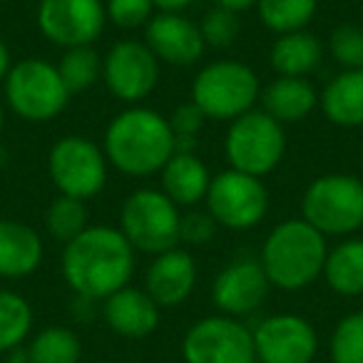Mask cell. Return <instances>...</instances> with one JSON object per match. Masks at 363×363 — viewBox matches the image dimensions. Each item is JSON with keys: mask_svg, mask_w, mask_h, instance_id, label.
<instances>
[{"mask_svg": "<svg viewBox=\"0 0 363 363\" xmlns=\"http://www.w3.org/2000/svg\"><path fill=\"white\" fill-rule=\"evenodd\" d=\"M62 279L75 296L105 301L130 286L135 274V249L117 227L95 224L65 244L60 259Z\"/></svg>", "mask_w": 363, "mask_h": 363, "instance_id": "cell-1", "label": "cell"}, {"mask_svg": "<svg viewBox=\"0 0 363 363\" xmlns=\"http://www.w3.org/2000/svg\"><path fill=\"white\" fill-rule=\"evenodd\" d=\"M102 152L117 172L142 179L160 174L174 155L169 120L145 105H130L110 120L102 137Z\"/></svg>", "mask_w": 363, "mask_h": 363, "instance_id": "cell-2", "label": "cell"}, {"mask_svg": "<svg viewBox=\"0 0 363 363\" xmlns=\"http://www.w3.org/2000/svg\"><path fill=\"white\" fill-rule=\"evenodd\" d=\"M326 254V237L298 217L279 222L267 234L259 262L272 286L281 291H301L321 279Z\"/></svg>", "mask_w": 363, "mask_h": 363, "instance_id": "cell-3", "label": "cell"}, {"mask_svg": "<svg viewBox=\"0 0 363 363\" xmlns=\"http://www.w3.org/2000/svg\"><path fill=\"white\" fill-rule=\"evenodd\" d=\"M262 97L259 75L239 60H214L192 80V102L207 120L234 122L254 110Z\"/></svg>", "mask_w": 363, "mask_h": 363, "instance_id": "cell-4", "label": "cell"}, {"mask_svg": "<svg viewBox=\"0 0 363 363\" xmlns=\"http://www.w3.org/2000/svg\"><path fill=\"white\" fill-rule=\"evenodd\" d=\"M301 219L323 237H353L363 229V182L341 172L316 177L301 197Z\"/></svg>", "mask_w": 363, "mask_h": 363, "instance_id": "cell-5", "label": "cell"}, {"mask_svg": "<svg viewBox=\"0 0 363 363\" xmlns=\"http://www.w3.org/2000/svg\"><path fill=\"white\" fill-rule=\"evenodd\" d=\"M3 92L13 115L26 122L55 120L72 97L57 67L43 57H23L21 62H13Z\"/></svg>", "mask_w": 363, "mask_h": 363, "instance_id": "cell-6", "label": "cell"}, {"mask_svg": "<svg viewBox=\"0 0 363 363\" xmlns=\"http://www.w3.org/2000/svg\"><path fill=\"white\" fill-rule=\"evenodd\" d=\"M179 207L162 189L142 187L122 202L117 229L135 252L157 257L167 249L179 247Z\"/></svg>", "mask_w": 363, "mask_h": 363, "instance_id": "cell-7", "label": "cell"}, {"mask_svg": "<svg viewBox=\"0 0 363 363\" xmlns=\"http://www.w3.org/2000/svg\"><path fill=\"white\" fill-rule=\"evenodd\" d=\"M224 155L232 169L252 177H267L286 155V132L264 110H252L229 122Z\"/></svg>", "mask_w": 363, "mask_h": 363, "instance_id": "cell-8", "label": "cell"}, {"mask_svg": "<svg viewBox=\"0 0 363 363\" xmlns=\"http://www.w3.org/2000/svg\"><path fill=\"white\" fill-rule=\"evenodd\" d=\"M107 167L110 162L102 147L82 135L60 137L48 152V174L55 189L82 202L97 197L105 189Z\"/></svg>", "mask_w": 363, "mask_h": 363, "instance_id": "cell-9", "label": "cell"}, {"mask_svg": "<svg viewBox=\"0 0 363 363\" xmlns=\"http://www.w3.org/2000/svg\"><path fill=\"white\" fill-rule=\"evenodd\" d=\"M204 209L224 229L247 232L262 224L269 212V189L259 177L244 174L239 169H224L212 174Z\"/></svg>", "mask_w": 363, "mask_h": 363, "instance_id": "cell-10", "label": "cell"}, {"mask_svg": "<svg viewBox=\"0 0 363 363\" xmlns=\"http://www.w3.org/2000/svg\"><path fill=\"white\" fill-rule=\"evenodd\" d=\"M182 358L184 363H257L254 333L242 318L204 316L182 338Z\"/></svg>", "mask_w": 363, "mask_h": 363, "instance_id": "cell-11", "label": "cell"}, {"mask_svg": "<svg viewBox=\"0 0 363 363\" xmlns=\"http://www.w3.org/2000/svg\"><path fill=\"white\" fill-rule=\"evenodd\" d=\"M35 23L48 43L70 50L95 45L107 26V13L102 0H40Z\"/></svg>", "mask_w": 363, "mask_h": 363, "instance_id": "cell-12", "label": "cell"}, {"mask_svg": "<svg viewBox=\"0 0 363 363\" xmlns=\"http://www.w3.org/2000/svg\"><path fill=\"white\" fill-rule=\"evenodd\" d=\"M162 62L152 55L145 40H120L102 57V82L115 100L140 105L155 92Z\"/></svg>", "mask_w": 363, "mask_h": 363, "instance_id": "cell-13", "label": "cell"}, {"mask_svg": "<svg viewBox=\"0 0 363 363\" xmlns=\"http://www.w3.org/2000/svg\"><path fill=\"white\" fill-rule=\"evenodd\" d=\"M257 363H313L318 333L298 313H274L252 328Z\"/></svg>", "mask_w": 363, "mask_h": 363, "instance_id": "cell-14", "label": "cell"}, {"mask_svg": "<svg viewBox=\"0 0 363 363\" xmlns=\"http://www.w3.org/2000/svg\"><path fill=\"white\" fill-rule=\"evenodd\" d=\"M272 284L262 269V262L239 257L229 262L212 281V301L219 313L232 318L252 316L267 301Z\"/></svg>", "mask_w": 363, "mask_h": 363, "instance_id": "cell-15", "label": "cell"}, {"mask_svg": "<svg viewBox=\"0 0 363 363\" xmlns=\"http://www.w3.org/2000/svg\"><path fill=\"white\" fill-rule=\"evenodd\" d=\"M145 45L162 65L172 67L194 65L207 50L199 26L182 13H155L145 28Z\"/></svg>", "mask_w": 363, "mask_h": 363, "instance_id": "cell-16", "label": "cell"}, {"mask_svg": "<svg viewBox=\"0 0 363 363\" xmlns=\"http://www.w3.org/2000/svg\"><path fill=\"white\" fill-rule=\"evenodd\" d=\"M197 286V262L187 249L174 247L157 254L145 274V291L160 308H174Z\"/></svg>", "mask_w": 363, "mask_h": 363, "instance_id": "cell-17", "label": "cell"}, {"mask_svg": "<svg viewBox=\"0 0 363 363\" xmlns=\"http://www.w3.org/2000/svg\"><path fill=\"white\" fill-rule=\"evenodd\" d=\"M162 308L152 301L145 289L125 286L102 301V318L107 328L122 338H147L160 326Z\"/></svg>", "mask_w": 363, "mask_h": 363, "instance_id": "cell-18", "label": "cell"}, {"mask_svg": "<svg viewBox=\"0 0 363 363\" xmlns=\"http://www.w3.org/2000/svg\"><path fill=\"white\" fill-rule=\"evenodd\" d=\"M43 262V237L30 224L0 219V279H26Z\"/></svg>", "mask_w": 363, "mask_h": 363, "instance_id": "cell-19", "label": "cell"}, {"mask_svg": "<svg viewBox=\"0 0 363 363\" xmlns=\"http://www.w3.org/2000/svg\"><path fill=\"white\" fill-rule=\"evenodd\" d=\"M162 192L177 204V207L194 209L204 202L209 189V174L207 164L197 157V152H174L160 172Z\"/></svg>", "mask_w": 363, "mask_h": 363, "instance_id": "cell-20", "label": "cell"}, {"mask_svg": "<svg viewBox=\"0 0 363 363\" xmlns=\"http://www.w3.org/2000/svg\"><path fill=\"white\" fill-rule=\"evenodd\" d=\"M259 102L279 125H296L316 110L318 92L306 77H274L262 90Z\"/></svg>", "mask_w": 363, "mask_h": 363, "instance_id": "cell-21", "label": "cell"}, {"mask_svg": "<svg viewBox=\"0 0 363 363\" xmlns=\"http://www.w3.org/2000/svg\"><path fill=\"white\" fill-rule=\"evenodd\" d=\"M323 115L331 125L363 127V67L361 70H341L326 82L318 97Z\"/></svg>", "mask_w": 363, "mask_h": 363, "instance_id": "cell-22", "label": "cell"}, {"mask_svg": "<svg viewBox=\"0 0 363 363\" xmlns=\"http://www.w3.org/2000/svg\"><path fill=\"white\" fill-rule=\"evenodd\" d=\"M321 57V43L308 30L277 35L272 50H269V62H272L277 77H308L318 67Z\"/></svg>", "mask_w": 363, "mask_h": 363, "instance_id": "cell-23", "label": "cell"}, {"mask_svg": "<svg viewBox=\"0 0 363 363\" xmlns=\"http://www.w3.org/2000/svg\"><path fill=\"white\" fill-rule=\"evenodd\" d=\"M321 277L338 296H363V239L346 237L328 249Z\"/></svg>", "mask_w": 363, "mask_h": 363, "instance_id": "cell-24", "label": "cell"}, {"mask_svg": "<svg viewBox=\"0 0 363 363\" xmlns=\"http://www.w3.org/2000/svg\"><path fill=\"white\" fill-rule=\"evenodd\" d=\"M82 341L67 326H48L26 346L28 363H80Z\"/></svg>", "mask_w": 363, "mask_h": 363, "instance_id": "cell-25", "label": "cell"}, {"mask_svg": "<svg viewBox=\"0 0 363 363\" xmlns=\"http://www.w3.org/2000/svg\"><path fill=\"white\" fill-rule=\"evenodd\" d=\"M33 331V306L26 296L0 289V353L23 348Z\"/></svg>", "mask_w": 363, "mask_h": 363, "instance_id": "cell-26", "label": "cell"}, {"mask_svg": "<svg viewBox=\"0 0 363 363\" xmlns=\"http://www.w3.org/2000/svg\"><path fill=\"white\" fill-rule=\"evenodd\" d=\"M259 21L277 35L306 30L318 11V0H257Z\"/></svg>", "mask_w": 363, "mask_h": 363, "instance_id": "cell-27", "label": "cell"}, {"mask_svg": "<svg viewBox=\"0 0 363 363\" xmlns=\"http://www.w3.org/2000/svg\"><path fill=\"white\" fill-rule=\"evenodd\" d=\"M62 82L70 90V95L85 92L102 77V57L92 45L70 48L62 50V57L55 62Z\"/></svg>", "mask_w": 363, "mask_h": 363, "instance_id": "cell-28", "label": "cell"}, {"mask_svg": "<svg viewBox=\"0 0 363 363\" xmlns=\"http://www.w3.org/2000/svg\"><path fill=\"white\" fill-rule=\"evenodd\" d=\"M45 227L55 242L67 244L75 237H80L87 227H90V212H87V204L82 199L75 197H55L48 207L45 214Z\"/></svg>", "mask_w": 363, "mask_h": 363, "instance_id": "cell-29", "label": "cell"}, {"mask_svg": "<svg viewBox=\"0 0 363 363\" xmlns=\"http://www.w3.org/2000/svg\"><path fill=\"white\" fill-rule=\"evenodd\" d=\"M331 363H363V311L343 316L328 338Z\"/></svg>", "mask_w": 363, "mask_h": 363, "instance_id": "cell-30", "label": "cell"}, {"mask_svg": "<svg viewBox=\"0 0 363 363\" xmlns=\"http://www.w3.org/2000/svg\"><path fill=\"white\" fill-rule=\"evenodd\" d=\"M328 55L341 70H361L363 67V28L338 26L328 35Z\"/></svg>", "mask_w": 363, "mask_h": 363, "instance_id": "cell-31", "label": "cell"}, {"mask_svg": "<svg viewBox=\"0 0 363 363\" xmlns=\"http://www.w3.org/2000/svg\"><path fill=\"white\" fill-rule=\"evenodd\" d=\"M199 30H202L204 45L224 50V48H232L237 43L239 30H242V21H239V13L212 6L204 13L202 23H199Z\"/></svg>", "mask_w": 363, "mask_h": 363, "instance_id": "cell-32", "label": "cell"}, {"mask_svg": "<svg viewBox=\"0 0 363 363\" xmlns=\"http://www.w3.org/2000/svg\"><path fill=\"white\" fill-rule=\"evenodd\" d=\"M107 23L120 30H140L155 18V3L152 0H107L105 3Z\"/></svg>", "mask_w": 363, "mask_h": 363, "instance_id": "cell-33", "label": "cell"}, {"mask_svg": "<svg viewBox=\"0 0 363 363\" xmlns=\"http://www.w3.org/2000/svg\"><path fill=\"white\" fill-rule=\"evenodd\" d=\"M217 229L219 224L214 222L207 209H189L187 214H182L179 242L189 244V247H202V244L212 242Z\"/></svg>", "mask_w": 363, "mask_h": 363, "instance_id": "cell-34", "label": "cell"}, {"mask_svg": "<svg viewBox=\"0 0 363 363\" xmlns=\"http://www.w3.org/2000/svg\"><path fill=\"white\" fill-rule=\"evenodd\" d=\"M167 120H169V127H172V132H174V137H194V140H197V135L202 132L207 117H204V112L189 100V102H184V105H177L174 112H172Z\"/></svg>", "mask_w": 363, "mask_h": 363, "instance_id": "cell-35", "label": "cell"}, {"mask_svg": "<svg viewBox=\"0 0 363 363\" xmlns=\"http://www.w3.org/2000/svg\"><path fill=\"white\" fill-rule=\"evenodd\" d=\"M95 303H100V301H92V298H85V296H75V301H72V313H75L77 321H90L92 313H95Z\"/></svg>", "mask_w": 363, "mask_h": 363, "instance_id": "cell-36", "label": "cell"}, {"mask_svg": "<svg viewBox=\"0 0 363 363\" xmlns=\"http://www.w3.org/2000/svg\"><path fill=\"white\" fill-rule=\"evenodd\" d=\"M157 13H184L192 8L197 0H152Z\"/></svg>", "mask_w": 363, "mask_h": 363, "instance_id": "cell-37", "label": "cell"}, {"mask_svg": "<svg viewBox=\"0 0 363 363\" xmlns=\"http://www.w3.org/2000/svg\"><path fill=\"white\" fill-rule=\"evenodd\" d=\"M212 6L224 8V11H232V13H244L257 6V0H212Z\"/></svg>", "mask_w": 363, "mask_h": 363, "instance_id": "cell-38", "label": "cell"}, {"mask_svg": "<svg viewBox=\"0 0 363 363\" xmlns=\"http://www.w3.org/2000/svg\"><path fill=\"white\" fill-rule=\"evenodd\" d=\"M13 67V57H11V50H8V45L3 40H0V85L6 82L8 72H11Z\"/></svg>", "mask_w": 363, "mask_h": 363, "instance_id": "cell-39", "label": "cell"}, {"mask_svg": "<svg viewBox=\"0 0 363 363\" xmlns=\"http://www.w3.org/2000/svg\"><path fill=\"white\" fill-rule=\"evenodd\" d=\"M3 125H6V110H3V102H0V132H3Z\"/></svg>", "mask_w": 363, "mask_h": 363, "instance_id": "cell-40", "label": "cell"}, {"mask_svg": "<svg viewBox=\"0 0 363 363\" xmlns=\"http://www.w3.org/2000/svg\"><path fill=\"white\" fill-rule=\"evenodd\" d=\"M11 363H28V361H11Z\"/></svg>", "mask_w": 363, "mask_h": 363, "instance_id": "cell-41", "label": "cell"}]
</instances>
